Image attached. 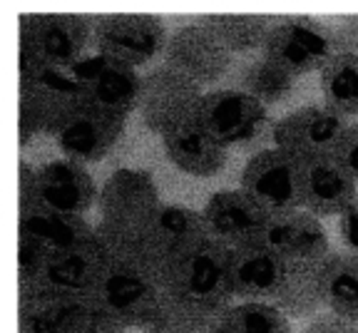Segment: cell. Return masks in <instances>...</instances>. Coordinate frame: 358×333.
I'll return each mask as SVG.
<instances>
[{"label":"cell","instance_id":"cell-28","mask_svg":"<svg viewBox=\"0 0 358 333\" xmlns=\"http://www.w3.org/2000/svg\"><path fill=\"white\" fill-rule=\"evenodd\" d=\"M294 83H296L294 75L286 73L284 67H279L264 55L249 62L239 75L241 92L252 94L264 107L284 102L294 90Z\"/></svg>","mask_w":358,"mask_h":333},{"label":"cell","instance_id":"cell-2","mask_svg":"<svg viewBox=\"0 0 358 333\" xmlns=\"http://www.w3.org/2000/svg\"><path fill=\"white\" fill-rule=\"evenodd\" d=\"M107 246V244H105ZM107 264L92 301L124 328L155 333L172 318L162 271L145 256L122 246H107Z\"/></svg>","mask_w":358,"mask_h":333},{"label":"cell","instance_id":"cell-10","mask_svg":"<svg viewBox=\"0 0 358 333\" xmlns=\"http://www.w3.org/2000/svg\"><path fill=\"white\" fill-rule=\"evenodd\" d=\"M303 162L279 147L262 150L246 162L241 172V192L249 194L268 217L301 209Z\"/></svg>","mask_w":358,"mask_h":333},{"label":"cell","instance_id":"cell-6","mask_svg":"<svg viewBox=\"0 0 358 333\" xmlns=\"http://www.w3.org/2000/svg\"><path fill=\"white\" fill-rule=\"evenodd\" d=\"M100 192L87 166L73 160H52L30 166L20 162V201H35L48 209L85 217L97 201Z\"/></svg>","mask_w":358,"mask_h":333},{"label":"cell","instance_id":"cell-1","mask_svg":"<svg viewBox=\"0 0 358 333\" xmlns=\"http://www.w3.org/2000/svg\"><path fill=\"white\" fill-rule=\"evenodd\" d=\"M231 283L239 301H262L286 316H316L324 311L319 264L286 259L262 244L231 249Z\"/></svg>","mask_w":358,"mask_h":333},{"label":"cell","instance_id":"cell-19","mask_svg":"<svg viewBox=\"0 0 358 333\" xmlns=\"http://www.w3.org/2000/svg\"><path fill=\"white\" fill-rule=\"evenodd\" d=\"M201 217L209 236L229 249L254 244L268 222L266 211L241 189H224L212 194L207 206L201 209Z\"/></svg>","mask_w":358,"mask_h":333},{"label":"cell","instance_id":"cell-3","mask_svg":"<svg viewBox=\"0 0 358 333\" xmlns=\"http://www.w3.org/2000/svg\"><path fill=\"white\" fill-rule=\"evenodd\" d=\"M172 316L217 321V316L234 304L231 283V249L222 241L201 239L162 271Z\"/></svg>","mask_w":358,"mask_h":333},{"label":"cell","instance_id":"cell-14","mask_svg":"<svg viewBox=\"0 0 358 333\" xmlns=\"http://www.w3.org/2000/svg\"><path fill=\"white\" fill-rule=\"evenodd\" d=\"M73 70L85 105L120 117H127L140 105L142 75H137L134 67L110 60L105 55H87Z\"/></svg>","mask_w":358,"mask_h":333},{"label":"cell","instance_id":"cell-30","mask_svg":"<svg viewBox=\"0 0 358 333\" xmlns=\"http://www.w3.org/2000/svg\"><path fill=\"white\" fill-rule=\"evenodd\" d=\"M70 333H127V328L120 321H115L112 316H107L100 306L92 301V309L75 323V328Z\"/></svg>","mask_w":358,"mask_h":333},{"label":"cell","instance_id":"cell-27","mask_svg":"<svg viewBox=\"0 0 358 333\" xmlns=\"http://www.w3.org/2000/svg\"><path fill=\"white\" fill-rule=\"evenodd\" d=\"M217 333H291L289 316L262 301H234L217 316Z\"/></svg>","mask_w":358,"mask_h":333},{"label":"cell","instance_id":"cell-35","mask_svg":"<svg viewBox=\"0 0 358 333\" xmlns=\"http://www.w3.org/2000/svg\"><path fill=\"white\" fill-rule=\"evenodd\" d=\"M336 40H338V52L358 55V15L346 17L336 25Z\"/></svg>","mask_w":358,"mask_h":333},{"label":"cell","instance_id":"cell-21","mask_svg":"<svg viewBox=\"0 0 358 333\" xmlns=\"http://www.w3.org/2000/svg\"><path fill=\"white\" fill-rule=\"evenodd\" d=\"M162 145L169 162L179 172L192 174V177L209 179L222 172L227 164V147L217 142L196 117L164 134Z\"/></svg>","mask_w":358,"mask_h":333},{"label":"cell","instance_id":"cell-32","mask_svg":"<svg viewBox=\"0 0 358 333\" xmlns=\"http://www.w3.org/2000/svg\"><path fill=\"white\" fill-rule=\"evenodd\" d=\"M334 157L346 166L348 174H351L358 184V122H351V127L346 129L343 139L338 142V147H336Z\"/></svg>","mask_w":358,"mask_h":333},{"label":"cell","instance_id":"cell-4","mask_svg":"<svg viewBox=\"0 0 358 333\" xmlns=\"http://www.w3.org/2000/svg\"><path fill=\"white\" fill-rule=\"evenodd\" d=\"M95 35V15L43 13L22 15L17 22V70L30 73L38 65L75 67L87 57Z\"/></svg>","mask_w":358,"mask_h":333},{"label":"cell","instance_id":"cell-33","mask_svg":"<svg viewBox=\"0 0 358 333\" xmlns=\"http://www.w3.org/2000/svg\"><path fill=\"white\" fill-rule=\"evenodd\" d=\"M338 234L351 254H358V199L338 217Z\"/></svg>","mask_w":358,"mask_h":333},{"label":"cell","instance_id":"cell-11","mask_svg":"<svg viewBox=\"0 0 358 333\" xmlns=\"http://www.w3.org/2000/svg\"><path fill=\"white\" fill-rule=\"evenodd\" d=\"M124 122L127 117L112 115V112L80 102L57 120L50 137L55 139L65 160L92 164V162L105 160L112 147L117 145L124 132Z\"/></svg>","mask_w":358,"mask_h":333},{"label":"cell","instance_id":"cell-22","mask_svg":"<svg viewBox=\"0 0 358 333\" xmlns=\"http://www.w3.org/2000/svg\"><path fill=\"white\" fill-rule=\"evenodd\" d=\"M95 234L97 229L85 217L62 214V211L35 204V201H20L17 204V236L35 239L45 249H73V246L90 241Z\"/></svg>","mask_w":358,"mask_h":333},{"label":"cell","instance_id":"cell-29","mask_svg":"<svg viewBox=\"0 0 358 333\" xmlns=\"http://www.w3.org/2000/svg\"><path fill=\"white\" fill-rule=\"evenodd\" d=\"M50 254H52L50 249H45V246L38 244L35 239L17 236V294L38 286L40 276H43L45 267H48Z\"/></svg>","mask_w":358,"mask_h":333},{"label":"cell","instance_id":"cell-16","mask_svg":"<svg viewBox=\"0 0 358 333\" xmlns=\"http://www.w3.org/2000/svg\"><path fill=\"white\" fill-rule=\"evenodd\" d=\"M196 120L212 132L217 142L234 147L259 137L266 122V107L239 87H222L204 92Z\"/></svg>","mask_w":358,"mask_h":333},{"label":"cell","instance_id":"cell-13","mask_svg":"<svg viewBox=\"0 0 358 333\" xmlns=\"http://www.w3.org/2000/svg\"><path fill=\"white\" fill-rule=\"evenodd\" d=\"M107 256L110 254H107L105 241L97 234L90 241L73 246V249L52 251L38 286H33L30 291H20L17 296L52 294L92 299L97 283L102 278V271H105Z\"/></svg>","mask_w":358,"mask_h":333},{"label":"cell","instance_id":"cell-9","mask_svg":"<svg viewBox=\"0 0 358 333\" xmlns=\"http://www.w3.org/2000/svg\"><path fill=\"white\" fill-rule=\"evenodd\" d=\"M201 97L204 92L199 85L162 62L159 67H152L150 73L142 75L137 110H140L142 122L155 134L164 137L174 127L194 120Z\"/></svg>","mask_w":358,"mask_h":333},{"label":"cell","instance_id":"cell-20","mask_svg":"<svg viewBox=\"0 0 358 333\" xmlns=\"http://www.w3.org/2000/svg\"><path fill=\"white\" fill-rule=\"evenodd\" d=\"M358 199V184L348 169L331 157L303 162L301 172V209L319 219L341 217Z\"/></svg>","mask_w":358,"mask_h":333},{"label":"cell","instance_id":"cell-31","mask_svg":"<svg viewBox=\"0 0 358 333\" xmlns=\"http://www.w3.org/2000/svg\"><path fill=\"white\" fill-rule=\"evenodd\" d=\"M303 333H358V323L348 321L343 316H336L331 311H319L316 316H311Z\"/></svg>","mask_w":358,"mask_h":333},{"label":"cell","instance_id":"cell-18","mask_svg":"<svg viewBox=\"0 0 358 333\" xmlns=\"http://www.w3.org/2000/svg\"><path fill=\"white\" fill-rule=\"evenodd\" d=\"M257 244L303 264H321L331 254L324 224L306 209L271 214L266 227L259 234Z\"/></svg>","mask_w":358,"mask_h":333},{"label":"cell","instance_id":"cell-7","mask_svg":"<svg viewBox=\"0 0 358 333\" xmlns=\"http://www.w3.org/2000/svg\"><path fill=\"white\" fill-rule=\"evenodd\" d=\"M83 102L73 67L38 65L20 75V145L40 132L50 134L65 112Z\"/></svg>","mask_w":358,"mask_h":333},{"label":"cell","instance_id":"cell-15","mask_svg":"<svg viewBox=\"0 0 358 333\" xmlns=\"http://www.w3.org/2000/svg\"><path fill=\"white\" fill-rule=\"evenodd\" d=\"M231 62L234 55L199 20L179 25L169 33L164 65L189 78L199 87L219 83L231 70Z\"/></svg>","mask_w":358,"mask_h":333},{"label":"cell","instance_id":"cell-5","mask_svg":"<svg viewBox=\"0 0 358 333\" xmlns=\"http://www.w3.org/2000/svg\"><path fill=\"white\" fill-rule=\"evenodd\" d=\"M262 55L294 78L321 73L331 57L338 55L336 25L306 15L276 17Z\"/></svg>","mask_w":358,"mask_h":333},{"label":"cell","instance_id":"cell-12","mask_svg":"<svg viewBox=\"0 0 358 333\" xmlns=\"http://www.w3.org/2000/svg\"><path fill=\"white\" fill-rule=\"evenodd\" d=\"M351 120L326 105H306L289 112L274 125V147L299 157L301 162L331 157L343 139Z\"/></svg>","mask_w":358,"mask_h":333},{"label":"cell","instance_id":"cell-23","mask_svg":"<svg viewBox=\"0 0 358 333\" xmlns=\"http://www.w3.org/2000/svg\"><path fill=\"white\" fill-rule=\"evenodd\" d=\"M92 309V299L83 296L30 294L17 304L20 333H70L75 323Z\"/></svg>","mask_w":358,"mask_h":333},{"label":"cell","instance_id":"cell-17","mask_svg":"<svg viewBox=\"0 0 358 333\" xmlns=\"http://www.w3.org/2000/svg\"><path fill=\"white\" fill-rule=\"evenodd\" d=\"M159 204L162 199H159V189L152 174L145 169H132V166L112 172L97 197L100 224L117 229L145 222Z\"/></svg>","mask_w":358,"mask_h":333},{"label":"cell","instance_id":"cell-26","mask_svg":"<svg viewBox=\"0 0 358 333\" xmlns=\"http://www.w3.org/2000/svg\"><path fill=\"white\" fill-rule=\"evenodd\" d=\"M324 105L343 117H358V55L338 52L319 73Z\"/></svg>","mask_w":358,"mask_h":333},{"label":"cell","instance_id":"cell-8","mask_svg":"<svg viewBox=\"0 0 358 333\" xmlns=\"http://www.w3.org/2000/svg\"><path fill=\"white\" fill-rule=\"evenodd\" d=\"M169 43V30L157 15L137 13H115L95 15L92 50L129 67L150 65L157 57H164Z\"/></svg>","mask_w":358,"mask_h":333},{"label":"cell","instance_id":"cell-34","mask_svg":"<svg viewBox=\"0 0 358 333\" xmlns=\"http://www.w3.org/2000/svg\"><path fill=\"white\" fill-rule=\"evenodd\" d=\"M155 333H217V321H196V318L172 316Z\"/></svg>","mask_w":358,"mask_h":333},{"label":"cell","instance_id":"cell-25","mask_svg":"<svg viewBox=\"0 0 358 333\" xmlns=\"http://www.w3.org/2000/svg\"><path fill=\"white\" fill-rule=\"evenodd\" d=\"M199 22L231 55L264 50L266 38L274 28L271 15H201Z\"/></svg>","mask_w":358,"mask_h":333},{"label":"cell","instance_id":"cell-24","mask_svg":"<svg viewBox=\"0 0 358 333\" xmlns=\"http://www.w3.org/2000/svg\"><path fill=\"white\" fill-rule=\"evenodd\" d=\"M319 291L324 311L358 323V254L331 251L319 264Z\"/></svg>","mask_w":358,"mask_h":333}]
</instances>
